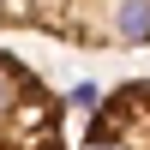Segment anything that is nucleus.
<instances>
[{
  "mask_svg": "<svg viewBox=\"0 0 150 150\" xmlns=\"http://www.w3.org/2000/svg\"><path fill=\"white\" fill-rule=\"evenodd\" d=\"M0 150H72L66 102L18 54H0Z\"/></svg>",
  "mask_w": 150,
  "mask_h": 150,
  "instance_id": "2",
  "label": "nucleus"
},
{
  "mask_svg": "<svg viewBox=\"0 0 150 150\" xmlns=\"http://www.w3.org/2000/svg\"><path fill=\"white\" fill-rule=\"evenodd\" d=\"M0 30L132 54V48H150V0H0Z\"/></svg>",
  "mask_w": 150,
  "mask_h": 150,
  "instance_id": "1",
  "label": "nucleus"
},
{
  "mask_svg": "<svg viewBox=\"0 0 150 150\" xmlns=\"http://www.w3.org/2000/svg\"><path fill=\"white\" fill-rule=\"evenodd\" d=\"M78 150H150V78L114 84L108 96H96Z\"/></svg>",
  "mask_w": 150,
  "mask_h": 150,
  "instance_id": "3",
  "label": "nucleus"
}]
</instances>
